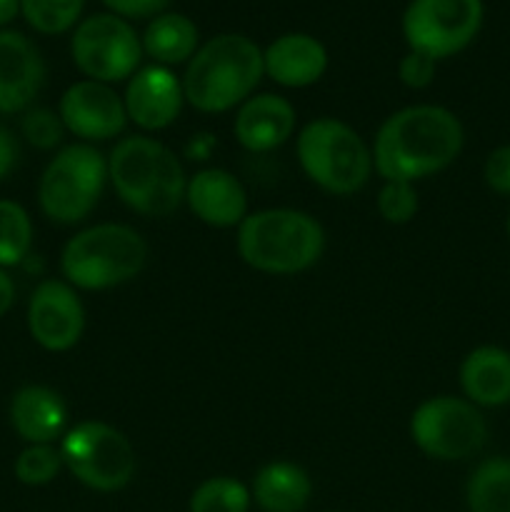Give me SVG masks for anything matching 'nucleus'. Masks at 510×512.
<instances>
[{
  "label": "nucleus",
  "instance_id": "f257e3e1",
  "mask_svg": "<svg viewBox=\"0 0 510 512\" xmlns=\"http://www.w3.org/2000/svg\"><path fill=\"white\" fill-rule=\"evenodd\" d=\"M465 143L463 123L443 105H410L380 125L373 168L383 180H415L443 173Z\"/></svg>",
  "mask_w": 510,
  "mask_h": 512
},
{
  "label": "nucleus",
  "instance_id": "2eb2a0df",
  "mask_svg": "<svg viewBox=\"0 0 510 512\" xmlns=\"http://www.w3.org/2000/svg\"><path fill=\"white\" fill-rule=\"evenodd\" d=\"M123 103L128 120H133L138 128L163 130L178 120L185 103L183 83L170 68L148 65L128 80Z\"/></svg>",
  "mask_w": 510,
  "mask_h": 512
},
{
  "label": "nucleus",
  "instance_id": "aec40b11",
  "mask_svg": "<svg viewBox=\"0 0 510 512\" xmlns=\"http://www.w3.org/2000/svg\"><path fill=\"white\" fill-rule=\"evenodd\" d=\"M460 388L465 400L478 408L510 403V353L498 345H483L465 355L460 365Z\"/></svg>",
  "mask_w": 510,
  "mask_h": 512
},
{
  "label": "nucleus",
  "instance_id": "1a4fd4ad",
  "mask_svg": "<svg viewBox=\"0 0 510 512\" xmlns=\"http://www.w3.org/2000/svg\"><path fill=\"white\" fill-rule=\"evenodd\" d=\"M410 438L423 455L455 463L478 453L488 440V425L478 405L455 395L423 400L410 415Z\"/></svg>",
  "mask_w": 510,
  "mask_h": 512
},
{
  "label": "nucleus",
  "instance_id": "6ab92c4d",
  "mask_svg": "<svg viewBox=\"0 0 510 512\" xmlns=\"http://www.w3.org/2000/svg\"><path fill=\"white\" fill-rule=\"evenodd\" d=\"M10 425L15 433L28 445L53 443L63 435L68 423V408H65L60 393L45 385H25L10 400Z\"/></svg>",
  "mask_w": 510,
  "mask_h": 512
},
{
  "label": "nucleus",
  "instance_id": "7ed1b4c3",
  "mask_svg": "<svg viewBox=\"0 0 510 512\" xmlns=\"http://www.w3.org/2000/svg\"><path fill=\"white\" fill-rule=\"evenodd\" d=\"M108 180L118 198L145 218H165L185 200L188 178L173 150L148 135H130L108 158Z\"/></svg>",
  "mask_w": 510,
  "mask_h": 512
},
{
  "label": "nucleus",
  "instance_id": "cd10ccee",
  "mask_svg": "<svg viewBox=\"0 0 510 512\" xmlns=\"http://www.w3.org/2000/svg\"><path fill=\"white\" fill-rule=\"evenodd\" d=\"M378 213L383 215L385 223L405 225L418 213V193L413 183L405 180H385L378 193Z\"/></svg>",
  "mask_w": 510,
  "mask_h": 512
},
{
  "label": "nucleus",
  "instance_id": "f8f14e48",
  "mask_svg": "<svg viewBox=\"0 0 510 512\" xmlns=\"http://www.w3.org/2000/svg\"><path fill=\"white\" fill-rule=\"evenodd\" d=\"M30 338L48 353L75 348L85 330V308L65 280H43L28 303Z\"/></svg>",
  "mask_w": 510,
  "mask_h": 512
},
{
  "label": "nucleus",
  "instance_id": "20e7f679",
  "mask_svg": "<svg viewBox=\"0 0 510 512\" xmlns=\"http://www.w3.org/2000/svg\"><path fill=\"white\" fill-rule=\"evenodd\" d=\"M235 243L243 263L258 273L298 275L320 260L325 230L303 210L268 208L248 213Z\"/></svg>",
  "mask_w": 510,
  "mask_h": 512
},
{
  "label": "nucleus",
  "instance_id": "bb28decb",
  "mask_svg": "<svg viewBox=\"0 0 510 512\" xmlns=\"http://www.w3.org/2000/svg\"><path fill=\"white\" fill-rule=\"evenodd\" d=\"M60 468H63V458H60V450L53 448V443L28 445V448L20 450L13 465L18 483L30 485V488L53 483Z\"/></svg>",
  "mask_w": 510,
  "mask_h": 512
},
{
  "label": "nucleus",
  "instance_id": "c85d7f7f",
  "mask_svg": "<svg viewBox=\"0 0 510 512\" xmlns=\"http://www.w3.org/2000/svg\"><path fill=\"white\" fill-rule=\"evenodd\" d=\"M20 130H23V138L38 150L58 148L60 140H63L65 135V125L63 120H60V115L48 108L28 110V113L23 115Z\"/></svg>",
  "mask_w": 510,
  "mask_h": 512
},
{
  "label": "nucleus",
  "instance_id": "39448f33",
  "mask_svg": "<svg viewBox=\"0 0 510 512\" xmlns=\"http://www.w3.org/2000/svg\"><path fill=\"white\" fill-rule=\"evenodd\" d=\"M148 260L143 235L130 225L100 223L80 230L60 253V270L73 288L108 290L140 275Z\"/></svg>",
  "mask_w": 510,
  "mask_h": 512
},
{
  "label": "nucleus",
  "instance_id": "c756f323",
  "mask_svg": "<svg viewBox=\"0 0 510 512\" xmlns=\"http://www.w3.org/2000/svg\"><path fill=\"white\" fill-rule=\"evenodd\" d=\"M435 63H438V60H433L430 55L418 53V50H408L398 65L400 83L408 85V88L413 90L428 88L435 80Z\"/></svg>",
  "mask_w": 510,
  "mask_h": 512
},
{
  "label": "nucleus",
  "instance_id": "412c9836",
  "mask_svg": "<svg viewBox=\"0 0 510 512\" xmlns=\"http://www.w3.org/2000/svg\"><path fill=\"white\" fill-rule=\"evenodd\" d=\"M250 495L265 512H300L313 495V480L300 465L275 460L255 473Z\"/></svg>",
  "mask_w": 510,
  "mask_h": 512
},
{
  "label": "nucleus",
  "instance_id": "2f4dec72",
  "mask_svg": "<svg viewBox=\"0 0 510 512\" xmlns=\"http://www.w3.org/2000/svg\"><path fill=\"white\" fill-rule=\"evenodd\" d=\"M485 183L500 195H510V145H500L485 160Z\"/></svg>",
  "mask_w": 510,
  "mask_h": 512
},
{
  "label": "nucleus",
  "instance_id": "4468645a",
  "mask_svg": "<svg viewBox=\"0 0 510 512\" xmlns=\"http://www.w3.org/2000/svg\"><path fill=\"white\" fill-rule=\"evenodd\" d=\"M45 83V60L23 33L0 30V115L23 113Z\"/></svg>",
  "mask_w": 510,
  "mask_h": 512
},
{
  "label": "nucleus",
  "instance_id": "b1692460",
  "mask_svg": "<svg viewBox=\"0 0 510 512\" xmlns=\"http://www.w3.org/2000/svg\"><path fill=\"white\" fill-rule=\"evenodd\" d=\"M33 245V223L28 210L15 200L0 198V268L23 263Z\"/></svg>",
  "mask_w": 510,
  "mask_h": 512
},
{
  "label": "nucleus",
  "instance_id": "f704fd0d",
  "mask_svg": "<svg viewBox=\"0 0 510 512\" xmlns=\"http://www.w3.org/2000/svg\"><path fill=\"white\" fill-rule=\"evenodd\" d=\"M20 13V0H0V28L13 23Z\"/></svg>",
  "mask_w": 510,
  "mask_h": 512
},
{
  "label": "nucleus",
  "instance_id": "4be33fe9",
  "mask_svg": "<svg viewBox=\"0 0 510 512\" xmlns=\"http://www.w3.org/2000/svg\"><path fill=\"white\" fill-rule=\"evenodd\" d=\"M140 43H143V53L150 55L155 65L170 68V65L188 63L200 48L198 25L188 15L165 10L150 20Z\"/></svg>",
  "mask_w": 510,
  "mask_h": 512
},
{
  "label": "nucleus",
  "instance_id": "dca6fc26",
  "mask_svg": "<svg viewBox=\"0 0 510 512\" xmlns=\"http://www.w3.org/2000/svg\"><path fill=\"white\" fill-rule=\"evenodd\" d=\"M185 200L195 218L210 228H235L248 218V193L233 173L205 168L188 178Z\"/></svg>",
  "mask_w": 510,
  "mask_h": 512
},
{
  "label": "nucleus",
  "instance_id": "a878e982",
  "mask_svg": "<svg viewBox=\"0 0 510 512\" xmlns=\"http://www.w3.org/2000/svg\"><path fill=\"white\" fill-rule=\"evenodd\" d=\"M85 0H20V13L33 30L60 35L75 28L83 15Z\"/></svg>",
  "mask_w": 510,
  "mask_h": 512
},
{
  "label": "nucleus",
  "instance_id": "5701e85b",
  "mask_svg": "<svg viewBox=\"0 0 510 512\" xmlns=\"http://www.w3.org/2000/svg\"><path fill=\"white\" fill-rule=\"evenodd\" d=\"M470 512H510V458H488L470 473L465 488Z\"/></svg>",
  "mask_w": 510,
  "mask_h": 512
},
{
  "label": "nucleus",
  "instance_id": "423d86ee",
  "mask_svg": "<svg viewBox=\"0 0 510 512\" xmlns=\"http://www.w3.org/2000/svg\"><path fill=\"white\" fill-rule=\"evenodd\" d=\"M298 160L303 173L333 195L358 193L373 173V150L338 118H315L300 130Z\"/></svg>",
  "mask_w": 510,
  "mask_h": 512
},
{
  "label": "nucleus",
  "instance_id": "f03ea898",
  "mask_svg": "<svg viewBox=\"0 0 510 512\" xmlns=\"http://www.w3.org/2000/svg\"><path fill=\"white\" fill-rule=\"evenodd\" d=\"M265 75L263 50L240 33H223L195 50L183 75L185 103L200 113H228L243 105Z\"/></svg>",
  "mask_w": 510,
  "mask_h": 512
},
{
  "label": "nucleus",
  "instance_id": "7c9ffc66",
  "mask_svg": "<svg viewBox=\"0 0 510 512\" xmlns=\"http://www.w3.org/2000/svg\"><path fill=\"white\" fill-rule=\"evenodd\" d=\"M100 3H103L110 13L118 15V18L123 20H153L155 15L165 13L170 0H100Z\"/></svg>",
  "mask_w": 510,
  "mask_h": 512
},
{
  "label": "nucleus",
  "instance_id": "9d476101",
  "mask_svg": "<svg viewBox=\"0 0 510 512\" xmlns=\"http://www.w3.org/2000/svg\"><path fill=\"white\" fill-rule=\"evenodd\" d=\"M70 53L85 78L110 85L138 73L143 43L128 20L113 13H95L75 25Z\"/></svg>",
  "mask_w": 510,
  "mask_h": 512
},
{
  "label": "nucleus",
  "instance_id": "c9c22d12",
  "mask_svg": "<svg viewBox=\"0 0 510 512\" xmlns=\"http://www.w3.org/2000/svg\"><path fill=\"white\" fill-rule=\"evenodd\" d=\"M505 228H508V238H510V215H508V225H505Z\"/></svg>",
  "mask_w": 510,
  "mask_h": 512
},
{
  "label": "nucleus",
  "instance_id": "9b49d317",
  "mask_svg": "<svg viewBox=\"0 0 510 512\" xmlns=\"http://www.w3.org/2000/svg\"><path fill=\"white\" fill-rule=\"evenodd\" d=\"M483 25V0H410L403 35L410 50L433 60L468 48Z\"/></svg>",
  "mask_w": 510,
  "mask_h": 512
},
{
  "label": "nucleus",
  "instance_id": "72a5a7b5",
  "mask_svg": "<svg viewBox=\"0 0 510 512\" xmlns=\"http://www.w3.org/2000/svg\"><path fill=\"white\" fill-rule=\"evenodd\" d=\"M13 303H15V283L13 278L5 273V268H0V318L13 308Z\"/></svg>",
  "mask_w": 510,
  "mask_h": 512
},
{
  "label": "nucleus",
  "instance_id": "6e6552de",
  "mask_svg": "<svg viewBox=\"0 0 510 512\" xmlns=\"http://www.w3.org/2000/svg\"><path fill=\"white\" fill-rule=\"evenodd\" d=\"M58 450L70 475L98 493L123 490L133 480L138 465L130 440L100 420H85L70 428Z\"/></svg>",
  "mask_w": 510,
  "mask_h": 512
},
{
  "label": "nucleus",
  "instance_id": "ddd939ff",
  "mask_svg": "<svg viewBox=\"0 0 510 512\" xmlns=\"http://www.w3.org/2000/svg\"><path fill=\"white\" fill-rule=\"evenodd\" d=\"M58 115L65 130L88 143H100L120 135L128 123L125 103L108 83L78 80L63 93Z\"/></svg>",
  "mask_w": 510,
  "mask_h": 512
},
{
  "label": "nucleus",
  "instance_id": "393cba45",
  "mask_svg": "<svg viewBox=\"0 0 510 512\" xmlns=\"http://www.w3.org/2000/svg\"><path fill=\"white\" fill-rule=\"evenodd\" d=\"M253 495L240 480L218 475L208 478L190 495V512H248Z\"/></svg>",
  "mask_w": 510,
  "mask_h": 512
},
{
  "label": "nucleus",
  "instance_id": "f3484780",
  "mask_svg": "<svg viewBox=\"0 0 510 512\" xmlns=\"http://www.w3.org/2000/svg\"><path fill=\"white\" fill-rule=\"evenodd\" d=\"M295 108L283 95H250L235 115V140L250 153H270L290 140L295 130Z\"/></svg>",
  "mask_w": 510,
  "mask_h": 512
},
{
  "label": "nucleus",
  "instance_id": "473e14b6",
  "mask_svg": "<svg viewBox=\"0 0 510 512\" xmlns=\"http://www.w3.org/2000/svg\"><path fill=\"white\" fill-rule=\"evenodd\" d=\"M18 143H15L13 133L5 128H0V180L8 178L13 173V168L18 165Z\"/></svg>",
  "mask_w": 510,
  "mask_h": 512
},
{
  "label": "nucleus",
  "instance_id": "0eeeda50",
  "mask_svg": "<svg viewBox=\"0 0 510 512\" xmlns=\"http://www.w3.org/2000/svg\"><path fill=\"white\" fill-rule=\"evenodd\" d=\"M108 180V160L93 145H68L48 165L38 183V203L45 218L75 225L98 205Z\"/></svg>",
  "mask_w": 510,
  "mask_h": 512
},
{
  "label": "nucleus",
  "instance_id": "a211bd4d",
  "mask_svg": "<svg viewBox=\"0 0 510 512\" xmlns=\"http://www.w3.org/2000/svg\"><path fill=\"white\" fill-rule=\"evenodd\" d=\"M265 75L283 88H308L328 70V50L308 33H285L263 50Z\"/></svg>",
  "mask_w": 510,
  "mask_h": 512
}]
</instances>
